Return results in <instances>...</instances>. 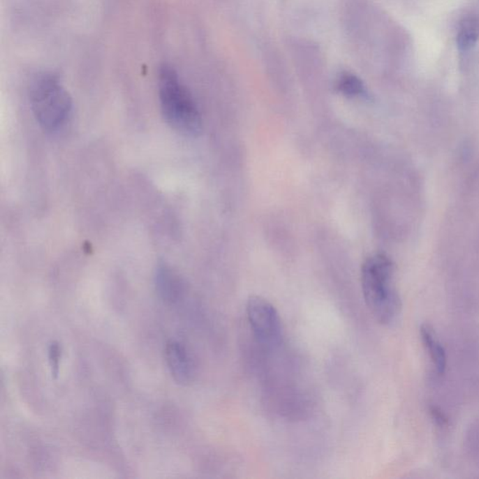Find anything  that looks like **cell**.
Wrapping results in <instances>:
<instances>
[{"mask_svg":"<svg viewBox=\"0 0 479 479\" xmlns=\"http://www.w3.org/2000/svg\"><path fill=\"white\" fill-rule=\"evenodd\" d=\"M479 40V17L469 15L462 19L459 24L456 43L459 50H472Z\"/></svg>","mask_w":479,"mask_h":479,"instance_id":"8","label":"cell"},{"mask_svg":"<svg viewBox=\"0 0 479 479\" xmlns=\"http://www.w3.org/2000/svg\"><path fill=\"white\" fill-rule=\"evenodd\" d=\"M165 359L170 374L178 384L189 385L195 376V362L186 346L175 340L165 346Z\"/></svg>","mask_w":479,"mask_h":479,"instance_id":"5","label":"cell"},{"mask_svg":"<svg viewBox=\"0 0 479 479\" xmlns=\"http://www.w3.org/2000/svg\"><path fill=\"white\" fill-rule=\"evenodd\" d=\"M429 413H431L432 418H434V420L439 426L445 427L448 425V418H445L444 413H442L441 410L436 406H432L431 409H429Z\"/></svg>","mask_w":479,"mask_h":479,"instance_id":"11","label":"cell"},{"mask_svg":"<svg viewBox=\"0 0 479 479\" xmlns=\"http://www.w3.org/2000/svg\"><path fill=\"white\" fill-rule=\"evenodd\" d=\"M395 265L384 254H374L362 264V286L366 305L376 320L390 325L397 319L401 302L393 285Z\"/></svg>","mask_w":479,"mask_h":479,"instance_id":"1","label":"cell"},{"mask_svg":"<svg viewBox=\"0 0 479 479\" xmlns=\"http://www.w3.org/2000/svg\"><path fill=\"white\" fill-rule=\"evenodd\" d=\"M62 348L59 342L54 341L48 348V359L50 363L52 376L57 378L59 374L60 360H61Z\"/></svg>","mask_w":479,"mask_h":479,"instance_id":"10","label":"cell"},{"mask_svg":"<svg viewBox=\"0 0 479 479\" xmlns=\"http://www.w3.org/2000/svg\"><path fill=\"white\" fill-rule=\"evenodd\" d=\"M420 334L424 346L436 366V371L439 374H444L447 368V355L441 343L437 339L436 332L429 325L425 324L420 327Z\"/></svg>","mask_w":479,"mask_h":479,"instance_id":"7","label":"cell"},{"mask_svg":"<svg viewBox=\"0 0 479 479\" xmlns=\"http://www.w3.org/2000/svg\"><path fill=\"white\" fill-rule=\"evenodd\" d=\"M337 89L348 97H359L366 93L362 80L351 73H344L338 79Z\"/></svg>","mask_w":479,"mask_h":479,"instance_id":"9","label":"cell"},{"mask_svg":"<svg viewBox=\"0 0 479 479\" xmlns=\"http://www.w3.org/2000/svg\"><path fill=\"white\" fill-rule=\"evenodd\" d=\"M155 283L159 297L167 304H175L184 293L183 279L166 264H161L156 268Z\"/></svg>","mask_w":479,"mask_h":479,"instance_id":"6","label":"cell"},{"mask_svg":"<svg viewBox=\"0 0 479 479\" xmlns=\"http://www.w3.org/2000/svg\"><path fill=\"white\" fill-rule=\"evenodd\" d=\"M29 101L36 120L47 131L61 128L73 110L70 94L52 73L38 74L32 80Z\"/></svg>","mask_w":479,"mask_h":479,"instance_id":"3","label":"cell"},{"mask_svg":"<svg viewBox=\"0 0 479 479\" xmlns=\"http://www.w3.org/2000/svg\"><path fill=\"white\" fill-rule=\"evenodd\" d=\"M159 94L162 115L168 125L187 136L200 133L202 123L196 104L170 66L164 65L159 71Z\"/></svg>","mask_w":479,"mask_h":479,"instance_id":"2","label":"cell"},{"mask_svg":"<svg viewBox=\"0 0 479 479\" xmlns=\"http://www.w3.org/2000/svg\"><path fill=\"white\" fill-rule=\"evenodd\" d=\"M246 316L255 339L267 349H274L283 341V326L274 305L261 296H251L246 302Z\"/></svg>","mask_w":479,"mask_h":479,"instance_id":"4","label":"cell"}]
</instances>
